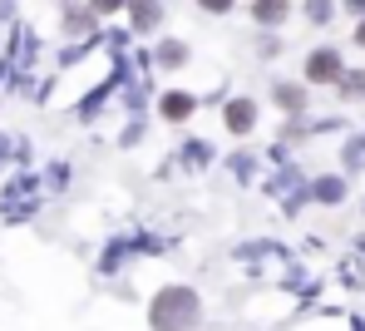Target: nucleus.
Listing matches in <instances>:
<instances>
[{"instance_id":"obj_5","label":"nucleus","mask_w":365,"mask_h":331,"mask_svg":"<svg viewBox=\"0 0 365 331\" xmlns=\"http://www.w3.org/2000/svg\"><path fill=\"white\" fill-rule=\"evenodd\" d=\"M133 15H138L133 25H143V30H148V25L158 20V0H133Z\"/></svg>"},{"instance_id":"obj_6","label":"nucleus","mask_w":365,"mask_h":331,"mask_svg":"<svg viewBox=\"0 0 365 331\" xmlns=\"http://www.w3.org/2000/svg\"><path fill=\"white\" fill-rule=\"evenodd\" d=\"M277 104H282V109H302V89H297V84H282V89H277Z\"/></svg>"},{"instance_id":"obj_11","label":"nucleus","mask_w":365,"mask_h":331,"mask_svg":"<svg viewBox=\"0 0 365 331\" xmlns=\"http://www.w3.org/2000/svg\"><path fill=\"white\" fill-rule=\"evenodd\" d=\"M94 5H99V10H114V5H119V0H94Z\"/></svg>"},{"instance_id":"obj_4","label":"nucleus","mask_w":365,"mask_h":331,"mask_svg":"<svg viewBox=\"0 0 365 331\" xmlns=\"http://www.w3.org/2000/svg\"><path fill=\"white\" fill-rule=\"evenodd\" d=\"M187 109H192L187 94H168V99H163V114H168V119H187Z\"/></svg>"},{"instance_id":"obj_7","label":"nucleus","mask_w":365,"mask_h":331,"mask_svg":"<svg viewBox=\"0 0 365 331\" xmlns=\"http://www.w3.org/2000/svg\"><path fill=\"white\" fill-rule=\"evenodd\" d=\"M227 124H232V129H247V124H252V104H232V109H227Z\"/></svg>"},{"instance_id":"obj_8","label":"nucleus","mask_w":365,"mask_h":331,"mask_svg":"<svg viewBox=\"0 0 365 331\" xmlns=\"http://www.w3.org/2000/svg\"><path fill=\"white\" fill-rule=\"evenodd\" d=\"M158 60H163V65H182V45H163Z\"/></svg>"},{"instance_id":"obj_3","label":"nucleus","mask_w":365,"mask_h":331,"mask_svg":"<svg viewBox=\"0 0 365 331\" xmlns=\"http://www.w3.org/2000/svg\"><path fill=\"white\" fill-rule=\"evenodd\" d=\"M257 20L262 25H282L287 20V0H257Z\"/></svg>"},{"instance_id":"obj_12","label":"nucleus","mask_w":365,"mask_h":331,"mask_svg":"<svg viewBox=\"0 0 365 331\" xmlns=\"http://www.w3.org/2000/svg\"><path fill=\"white\" fill-rule=\"evenodd\" d=\"M356 40H361V45H365V25H361V30H356Z\"/></svg>"},{"instance_id":"obj_10","label":"nucleus","mask_w":365,"mask_h":331,"mask_svg":"<svg viewBox=\"0 0 365 331\" xmlns=\"http://www.w3.org/2000/svg\"><path fill=\"white\" fill-rule=\"evenodd\" d=\"M202 5H207V10H227L232 0H202Z\"/></svg>"},{"instance_id":"obj_2","label":"nucleus","mask_w":365,"mask_h":331,"mask_svg":"<svg viewBox=\"0 0 365 331\" xmlns=\"http://www.w3.org/2000/svg\"><path fill=\"white\" fill-rule=\"evenodd\" d=\"M306 74H311V79H341V60H336L331 50H321V55H311Z\"/></svg>"},{"instance_id":"obj_9","label":"nucleus","mask_w":365,"mask_h":331,"mask_svg":"<svg viewBox=\"0 0 365 331\" xmlns=\"http://www.w3.org/2000/svg\"><path fill=\"white\" fill-rule=\"evenodd\" d=\"M365 89V74H351V79H346V94H361Z\"/></svg>"},{"instance_id":"obj_1","label":"nucleus","mask_w":365,"mask_h":331,"mask_svg":"<svg viewBox=\"0 0 365 331\" xmlns=\"http://www.w3.org/2000/svg\"><path fill=\"white\" fill-rule=\"evenodd\" d=\"M192 322H197L192 292H163V297L153 302V327L158 331H192Z\"/></svg>"}]
</instances>
